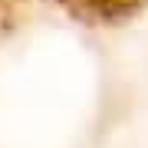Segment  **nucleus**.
<instances>
[{"mask_svg":"<svg viewBox=\"0 0 148 148\" xmlns=\"http://www.w3.org/2000/svg\"><path fill=\"white\" fill-rule=\"evenodd\" d=\"M20 0H0V10H10ZM49 3L69 10L73 16H92V20H109V16H128L142 10L148 0H49Z\"/></svg>","mask_w":148,"mask_h":148,"instance_id":"1","label":"nucleus"}]
</instances>
